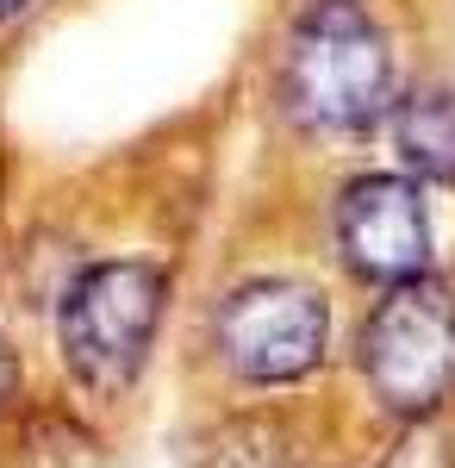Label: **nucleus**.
<instances>
[{
    "mask_svg": "<svg viewBox=\"0 0 455 468\" xmlns=\"http://www.w3.org/2000/svg\"><path fill=\"white\" fill-rule=\"evenodd\" d=\"M399 94L393 37L368 0H300L275 50V101L306 138H362Z\"/></svg>",
    "mask_w": 455,
    "mask_h": 468,
    "instance_id": "f257e3e1",
    "label": "nucleus"
},
{
    "mask_svg": "<svg viewBox=\"0 0 455 468\" xmlns=\"http://www.w3.org/2000/svg\"><path fill=\"white\" fill-rule=\"evenodd\" d=\"M169 319V269L143 256H94L57 293V350L88 399H125Z\"/></svg>",
    "mask_w": 455,
    "mask_h": 468,
    "instance_id": "f03ea898",
    "label": "nucleus"
},
{
    "mask_svg": "<svg viewBox=\"0 0 455 468\" xmlns=\"http://www.w3.org/2000/svg\"><path fill=\"white\" fill-rule=\"evenodd\" d=\"M355 375L393 425H430L455 399V293L437 275L381 288L355 331Z\"/></svg>",
    "mask_w": 455,
    "mask_h": 468,
    "instance_id": "7ed1b4c3",
    "label": "nucleus"
},
{
    "mask_svg": "<svg viewBox=\"0 0 455 468\" xmlns=\"http://www.w3.org/2000/svg\"><path fill=\"white\" fill-rule=\"evenodd\" d=\"M206 344L238 388H300L331 356V300L300 275H244L218 293Z\"/></svg>",
    "mask_w": 455,
    "mask_h": 468,
    "instance_id": "20e7f679",
    "label": "nucleus"
},
{
    "mask_svg": "<svg viewBox=\"0 0 455 468\" xmlns=\"http://www.w3.org/2000/svg\"><path fill=\"white\" fill-rule=\"evenodd\" d=\"M331 250L368 288H399L430 275V207L424 187L399 169H362L331 200Z\"/></svg>",
    "mask_w": 455,
    "mask_h": 468,
    "instance_id": "39448f33",
    "label": "nucleus"
},
{
    "mask_svg": "<svg viewBox=\"0 0 455 468\" xmlns=\"http://www.w3.org/2000/svg\"><path fill=\"white\" fill-rule=\"evenodd\" d=\"M386 138L399 156V176L455 187V88L450 81H418V88L393 94Z\"/></svg>",
    "mask_w": 455,
    "mask_h": 468,
    "instance_id": "423d86ee",
    "label": "nucleus"
},
{
    "mask_svg": "<svg viewBox=\"0 0 455 468\" xmlns=\"http://www.w3.org/2000/svg\"><path fill=\"white\" fill-rule=\"evenodd\" d=\"M381 468H455V456L443 437H430L424 425H406V437L381 456Z\"/></svg>",
    "mask_w": 455,
    "mask_h": 468,
    "instance_id": "0eeeda50",
    "label": "nucleus"
},
{
    "mask_svg": "<svg viewBox=\"0 0 455 468\" xmlns=\"http://www.w3.org/2000/svg\"><path fill=\"white\" fill-rule=\"evenodd\" d=\"M13 375H19V368H13V344H6V331H0V394L13 388Z\"/></svg>",
    "mask_w": 455,
    "mask_h": 468,
    "instance_id": "6e6552de",
    "label": "nucleus"
},
{
    "mask_svg": "<svg viewBox=\"0 0 455 468\" xmlns=\"http://www.w3.org/2000/svg\"><path fill=\"white\" fill-rule=\"evenodd\" d=\"M37 0H0V26H13V19H19V13H32Z\"/></svg>",
    "mask_w": 455,
    "mask_h": 468,
    "instance_id": "1a4fd4ad",
    "label": "nucleus"
}]
</instances>
